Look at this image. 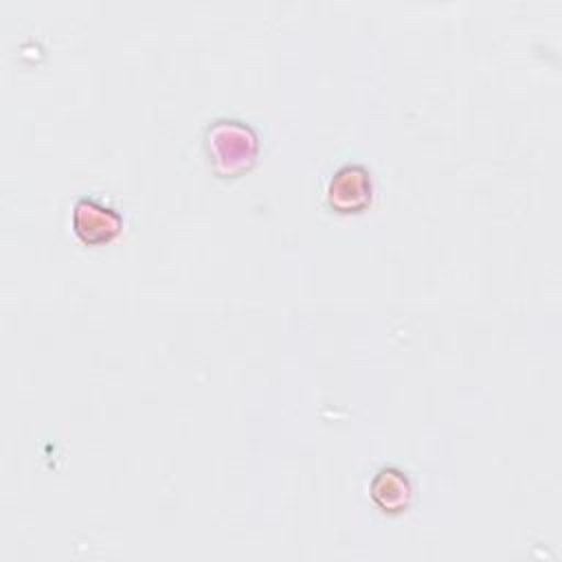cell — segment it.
<instances>
[{"instance_id": "1", "label": "cell", "mask_w": 562, "mask_h": 562, "mask_svg": "<svg viewBox=\"0 0 562 562\" xmlns=\"http://www.w3.org/2000/svg\"><path fill=\"white\" fill-rule=\"evenodd\" d=\"M211 167L222 178H235L248 171L257 158L259 140L250 125L235 119H220L204 134Z\"/></svg>"}, {"instance_id": "3", "label": "cell", "mask_w": 562, "mask_h": 562, "mask_svg": "<svg viewBox=\"0 0 562 562\" xmlns=\"http://www.w3.org/2000/svg\"><path fill=\"white\" fill-rule=\"evenodd\" d=\"M373 184L371 176L362 165H345L340 167L329 187H327V204L336 213H358L371 202Z\"/></svg>"}, {"instance_id": "2", "label": "cell", "mask_w": 562, "mask_h": 562, "mask_svg": "<svg viewBox=\"0 0 562 562\" xmlns=\"http://www.w3.org/2000/svg\"><path fill=\"white\" fill-rule=\"evenodd\" d=\"M123 220L112 209L94 198H79L72 209V228L77 237L88 246H101L112 241L121 233Z\"/></svg>"}, {"instance_id": "4", "label": "cell", "mask_w": 562, "mask_h": 562, "mask_svg": "<svg viewBox=\"0 0 562 562\" xmlns=\"http://www.w3.org/2000/svg\"><path fill=\"white\" fill-rule=\"evenodd\" d=\"M371 498L386 514L404 512L413 501L408 476L397 468H382L371 481Z\"/></svg>"}]
</instances>
